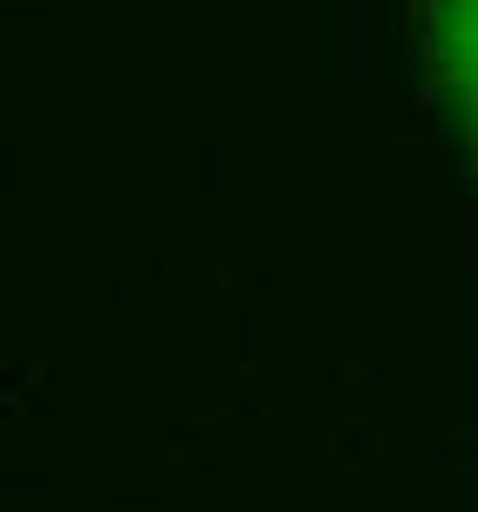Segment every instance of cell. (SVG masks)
Returning a JSON list of instances; mask_svg holds the SVG:
<instances>
[{
	"label": "cell",
	"mask_w": 478,
	"mask_h": 512,
	"mask_svg": "<svg viewBox=\"0 0 478 512\" xmlns=\"http://www.w3.org/2000/svg\"><path fill=\"white\" fill-rule=\"evenodd\" d=\"M424 48L444 110L458 117L478 158V0H424Z\"/></svg>",
	"instance_id": "6da1fadb"
}]
</instances>
